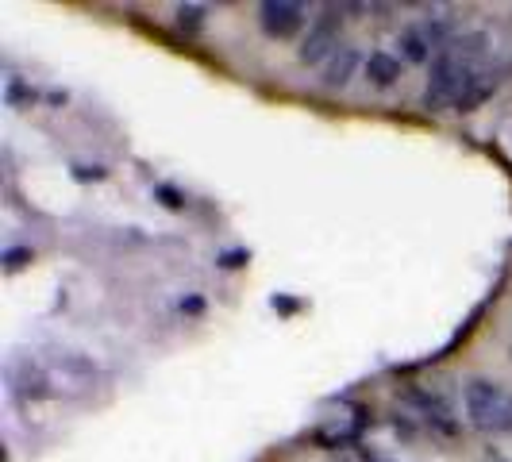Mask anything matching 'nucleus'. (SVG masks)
Listing matches in <instances>:
<instances>
[{
  "label": "nucleus",
  "mask_w": 512,
  "mask_h": 462,
  "mask_svg": "<svg viewBox=\"0 0 512 462\" xmlns=\"http://www.w3.org/2000/svg\"><path fill=\"white\" fill-rule=\"evenodd\" d=\"M258 24L270 39H293L308 24V12L297 0H262L258 4Z\"/></svg>",
  "instance_id": "obj_4"
},
{
  "label": "nucleus",
  "mask_w": 512,
  "mask_h": 462,
  "mask_svg": "<svg viewBox=\"0 0 512 462\" xmlns=\"http://www.w3.org/2000/svg\"><path fill=\"white\" fill-rule=\"evenodd\" d=\"M201 20H205V8H197V4H189V8L181 4V8H178V24H181V27L197 31V27H201Z\"/></svg>",
  "instance_id": "obj_10"
},
{
  "label": "nucleus",
  "mask_w": 512,
  "mask_h": 462,
  "mask_svg": "<svg viewBox=\"0 0 512 462\" xmlns=\"http://www.w3.org/2000/svg\"><path fill=\"white\" fill-rule=\"evenodd\" d=\"M47 374H51V385L62 378L66 389H74V393H81V389H89V385L97 382V366H93L89 359H81V355H74V351H58V355H51Z\"/></svg>",
  "instance_id": "obj_5"
},
{
  "label": "nucleus",
  "mask_w": 512,
  "mask_h": 462,
  "mask_svg": "<svg viewBox=\"0 0 512 462\" xmlns=\"http://www.w3.org/2000/svg\"><path fill=\"white\" fill-rule=\"evenodd\" d=\"M339 35H343V8L328 4V8L308 24V35L301 39V47H297V58H301L305 66H324V62L343 47Z\"/></svg>",
  "instance_id": "obj_3"
},
{
  "label": "nucleus",
  "mask_w": 512,
  "mask_h": 462,
  "mask_svg": "<svg viewBox=\"0 0 512 462\" xmlns=\"http://www.w3.org/2000/svg\"><path fill=\"white\" fill-rule=\"evenodd\" d=\"M362 74H366L370 85L389 89V85H397V81H401V58H393L389 51H374L366 62H362Z\"/></svg>",
  "instance_id": "obj_9"
},
{
  "label": "nucleus",
  "mask_w": 512,
  "mask_h": 462,
  "mask_svg": "<svg viewBox=\"0 0 512 462\" xmlns=\"http://www.w3.org/2000/svg\"><path fill=\"white\" fill-rule=\"evenodd\" d=\"M359 66H362L359 51L343 43V47H339V51H335L332 58L320 66V85H324V89H347Z\"/></svg>",
  "instance_id": "obj_7"
},
{
  "label": "nucleus",
  "mask_w": 512,
  "mask_h": 462,
  "mask_svg": "<svg viewBox=\"0 0 512 462\" xmlns=\"http://www.w3.org/2000/svg\"><path fill=\"white\" fill-rule=\"evenodd\" d=\"M4 262H8V270H20V266H27V262H31V251H8V255H4Z\"/></svg>",
  "instance_id": "obj_11"
},
{
  "label": "nucleus",
  "mask_w": 512,
  "mask_h": 462,
  "mask_svg": "<svg viewBox=\"0 0 512 462\" xmlns=\"http://www.w3.org/2000/svg\"><path fill=\"white\" fill-rule=\"evenodd\" d=\"M462 409L478 432H512V389L493 378H470L462 385Z\"/></svg>",
  "instance_id": "obj_2"
},
{
  "label": "nucleus",
  "mask_w": 512,
  "mask_h": 462,
  "mask_svg": "<svg viewBox=\"0 0 512 462\" xmlns=\"http://www.w3.org/2000/svg\"><path fill=\"white\" fill-rule=\"evenodd\" d=\"M8 378H12V393H16V397H47V393H51V374H47V366H39V362H31V359L12 362Z\"/></svg>",
  "instance_id": "obj_6"
},
{
  "label": "nucleus",
  "mask_w": 512,
  "mask_h": 462,
  "mask_svg": "<svg viewBox=\"0 0 512 462\" xmlns=\"http://www.w3.org/2000/svg\"><path fill=\"white\" fill-rule=\"evenodd\" d=\"M405 401H409L416 416L420 420H428V424H436L439 432H455V420H451V409L443 405V397L432 393V389H409L405 393Z\"/></svg>",
  "instance_id": "obj_8"
},
{
  "label": "nucleus",
  "mask_w": 512,
  "mask_h": 462,
  "mask_svg": "<svg viewBox=\"0 0 512 462\" xmlns=\"http://www.w3.org/2000/svg\"><path fill=\"white\" fill-rule=\"evenodd\" d=\"M482 58H486V35L451 39V43L432 58V77H428L424 104H428V108H459V101L466 97L474 74L486 66Z\"/></svg>",
  "instance_id": "obj_1"
}]
</instances>
